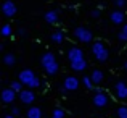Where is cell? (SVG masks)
I'll return each mask as SVG.
<instances>
[{"instance_id": "6da1fadb", "label": "cell", "mask_w": 127, "mask_h": 118, "mask_svg": "<svg viewBox=\"0 0 127 118\" xmlns=\"http://www.w3.org/2000/svg\"><path fill=\"white\" fill-rule=\"evenodd\" d=\"M40 66L48 76H55L60 71V63L53 52H45L40 57Z\"/></svg>"}, {"instance_id": "7a4b0ae2", "label": "cell", "mask_w": 127, "mask_h": 118, "mask_svg": "<svg viewBox=\"0 0 127 118\" xmlns=\"http://www.w3.org/2000/svg\"><path fill=\"white\" fill-rule=\"evenodd\" d=\"M92 55L95 57V60L98 63H105L109 58V49L106 47V44L103 40H95L92 44Z\"/></svg>"}, {"instance_id": "3957f363", "label": "cell", "mask_w": 127, "mask_h": 118, "mask_svg": "<svg viewBox=\"0 0 127 118\" xmlns=\"http://www.w3.org/2000/svg\"><path fill=\"white\" fill-rule=\"evenodd\" d=\"M72 34H74V37L82 44H90V42L93 44L95 42V40H93V32L90 31L89 28H85V26H77V28L72 31Z\"/></svg>"}, {"instance_id": "277c9868", "label": "cell", "mask_w": 127, "mask_h": 118, "mask_svg": "<svg viewBox=\"0 0 127 118\" xmlns=\"http://www.w3.org/2000/svg\"><path fill=\"white\" fill-rule=\"evenodd\" d=\"M37 78H39V76L35 75L32 70H29V68H28V70H23V71L18 75V81H19V83H21L24 87H28V89L31 87V84L34 83Z\"/></svg>"}, {"instance_id": "5b68a950", "label": "cell", "mask_w": 127, "mask_h": 118, "mask_svg": "<svg viewBox=\"0 0 127 118\" xmlns=\"http://www.w3.org/2000/svg\"><path fill=\"white\" fill-rule=\"evenodd\" d=\"M0 10H2V15L5 18H13L18 13V6H16V3L13 0H5L2 3V6H0Z\"/></svg>"}, {"instance_id": "8992f818", "label": "cell", "mask_w": 127, "mask_h": 118, "mask_svg": "<svg viewBox=\"0 0 127 118\" xmlns=\"http://www.w3.org/2000/svg\"><path fill=\"white\" fill-rule=\"evenodd\" d=\"M109 21L116 26H124L126 24V13L122 11V10H118V8L111 10V13H109Z\"/></svg>"}, {"instance_id": "52a82bcc", "label": "cell", "mask_w": 127, "mask_h": 118, "mask_svg": "<svg viewBox=\"0 0 127 118\" xmlns=\"http://www.w3.org/2000/svg\"><path fill=\"white\" fill-rule=\"evenodd\" d=\"M92 104L96 107V109H105L109 104V96L106 92H100V94H93L92 97Z\"/></svg>"}, {"instance_id": "ba28073f", "label": "cell", "mask_w": 127, "mask_h": 118, "mask_svg": "<svg viewBox=\"0 0 127 118\" xmlns=\"http://www.w3.org/2000/svg\"><path fill=\"white\" fill-rule=\"evenodd\" d=\"M66 55H68L69 63H74V62H79V60H84V50L79 49V47H76V45H72L71 49L68 50Z\"/></svg>"}, {"instance_id": "9c48e42d", "label": "cell", "mask_w": 127, "mask_h": 118, "mask_svg": "<svg viewBox=\"0 0 127 118\" xmlns=\"http://www.w3.org/2000/svg\"><path fill=\"white\" fill-rule=\"evenodd\" d=\"M18 97L24 105H29V107H32V104H34V100H35V94H34L32 89H24L23 92L18 94Z\"/></svg>"}, {"instance_id": "30bf717a", "label": "cell", "mask_w": 127, "mask_h": 118, "mask_svg": "<svg viewBox=\"0 0 127 118\" xmlns=\"http://www.w3.org/2000/svg\"><path fill=\"white\" fill-rule=\"evenodd\" d=\"M114 96L118 97L119 100H126L127 99V83L126 81H118L114 84Z\"/></svg>"}, {"instance_id": "8fae6325", "label": "cell", "mask_w": 127, "mask_h": 118, "mask_svg": "<svg viewBox=\"0 0 127 118\" xmlns=\"http://www.w3.org/2000/svg\"><path fill=\"white\" fill-rule=\"evenodd\" d=\"M16 96H18V94H16L15 91L11 89V87H5V89L2 91V94H0V97H2V102L6 104V105H13V102L16 100Z\"/></svg>"}, {"instance_id": "7c38bea8", "label": "cell", "mask_w": 127, "mask_h": 118, "mask_svg": "<svg viewBox=\"0 0 127 118\" xmlns=\"http://www.w3.org/2000/svg\"><path fill=\"white\" fill-rule=\"evenodd\" d=\"M79 84H81V81H79V78L74 76V75H68L64 78V81H63V86H64L68 91H77Z\"/></svg>"}, {"instance_id": "4fadbf2b", "label": "cell", "mask_w": 127, "mask_h": 118, "mask_svg": "<svg viewBox=\"0 0 127 118\" xmlns=\"http://www.w3.org/2000/svg\"><path fill=\"white\" fill-rule=\"evenodd\" d=\"M43 19H45V23H48V24H56V23L60 21V11L58 10H47L45 13H43Z\"/></svg>"}, {"instance_id": "5bb4252c", "label": "cell", "mask_w": 127, "mask_h": 118, "mask_svg": "<svg viewBox=\"0 0 127 118\" xmlns=\"http://www.w3.org/2000/svg\"><path fill=\"white\" fill-rule=\"evenodd\" d=\"M90 79L93 81V84H95V86H100V84L103 83V79H105V75H103L101 70L95 68V70H92V73H90Z\"/></svg>"}, {"instance_id": "9a60e30c", "label": "cell", "mask_w": 127, "mask_h": 118, "mask_svg": "<svg viewBox=\"0 0 127 118\" xmlns=\"http://www.w3.org/2000/svg\"><path fill=\"white\" fill-rule=\"evenodd\" d=\"M26 118H43L42 115V109L37 105H32L26 110Z\"/></svg>"}, {"instance_id": "2e32d148", "label": "cell", "mask_w": 127, "mask_h": 118, "mask_svg": "<svg viewBox=\"0 0 127 118\" xmlns=\"http://www.w3.org/2000/svg\"><path fill=\"white\" fill-rule=\"evenodd\" d=\"M71 65V70L76 73H82L87 70V66H89V63H87V60H79V62H74V63H69Z\"/></svg>"}, {"instance_id": "e0dca14e", "label": "cell", "mask_w": 127, "mask_h": 118, "mask_svg": "<svg viewBox=\"0 0 127 118\" xmlns=\"http://www.w3.org/2000/svg\"><path fill=\"white\" fill-rule=\"evenodd\" d=\"M64 39H66V36H64V31H53L52 34H50V40H52L53 44H63L64 42Z\"/></svg>"}, {"instance_id": "ac0fdd59", "label": "cell", "mask_w": 127, "mask_h": 118, "mask_svg": "<svg viewBox=\"0 0 127 118\" xmlns=\"http://www.w3.org/2000/svg\"><path fill=\"white\" fill-rule=\"evenodd\" d=\"M0 36L2 37H10V36H13V28L10 23H5V24L0 28Z\"/></svg>"}, {"instance_id": "d6986e66", "label": "cell", "mask_w": 127, "mask_h": 118, "mask_svg": "<svg viewBox=\"0 0 127 118\" xmlns=\"http://www.w3.org/2000/svg\"><path fill=\"white\" fill-rule=\"evenodd\" d=\"M3 63H5L6 66H15L16 65L15 53H5V55H3Z\"/></svg>"}, {"instance_id": "ffe728a7", "label": "cell", "mask_w": 127, "mask_h": 118, "mask_svg": "<svg viewBox=\"0 0 127 118\" xmlns=\"http://www.w3.org/2000/svg\"><path fill=\"white\" fill-rule=\"evenodd\" d=\"M82 84H84V87L89 89V91L95 89V84H93V81L90 79V76H84V78H82Z\"/></svg>"}, {"instance_id": "44dd1931", "label": "cell", "mask_w": 127, "mask_h": 118, "mask_svg": "<svg viewBox=\"0 0 127 118\" xmlns=\"http://www.w3.org/2000/svg\"><path fill=\"white\" fill-rule=\"evenodd\" d=\"M10 87H11V89L15 91L16 94H19V92H23V91H24V86H23L19 81H13V83L10 84Z\"/></svg>"}, {"instance_id": "7402d4cb", "label": "cell", "mask_w": 127, "mask_h": 118, "mask_svg": "<svg viewBox=\"0 0 127 118\" xmlns=\"http://www.w3.org/2000/svg\"><path fill=\"white\" fill-rule=\"evenodd\" d=\"M64 115H66V112H64V109H61V107H56V109L52 112V118H64Z\"/></svg>"}, {"instance_id": "603a6c76", "label": "cell", "mask_w": 127, "mask_h": 118, "mask_svg": "<svg viewBox=\"0 0 127 118\" xmlns=\"http://www.w3.org/2000/svg\"><path fill=\"white\" fill-rule=\"evenodd\" d=\"M116 115H118V118H127V107H126V105L118 107V110H116Z\"/></svg>"}, {"instance_id": "cb8c5ba5", "label": "cell", "mask_w": 127, "mask_h": 118, "mask_svg": "<svg viewBox=\"0 0 127 118\" xmlns=\"http://www.w3.org/2000/svg\"><path fill=\"white\" fill-rule=\"evenodd\" d=\"M114 6L118 10H122V8L127 6V2H126V0H114Z\"/></svg>"}, {"instance_id": "d4e9b609", "label": "cell", "mask_w": 127, "mask_h": 118, "mask_svg": "<svg viewBox=\"0 0 127 118\" xmlns=\"http://www.w3.org/2000/svg\"><path fill=\"white\" fill-rule=\"evenodd\" d=\"M90 16H92V18H100V16H101V10L100 8H93L92 11H90Z\"/></svg>"}, {"instance_id": "484cf974", "label": "cell", "mask_w": 127, "mask_h": 118, "mask_svg": "<svg viewBox=\"0 0 127 118\" xmlns=\"http://www.w3.org/2000/svg\"><path fill=\"white\" fill-rule=\"evenodd\" d=\"M10 113H11L13 117H19L21 115V110L18 109V107H15V105H11V110H10Z\"/></svg>"}, {"instance_id": "4316f807", "label": "cell", "mask_w": 127, "mask_h": 118, "mask_svg": "<svg viewBox=\"0 0 127 118\" xmlns=\"http://www.w3.org/2000/svg\"><path fill=\"white\" fill-rule=\"evenodd\" d=\"M118 39H119V42H127V36L124 32H121V31L118 32Z\"/></svg>"}, {"instance_id": "83f0119b", "label": "cell", "mask_w": 127, "mask_h": 118, "mask_svg": "<svg viewBox=\"0 0 127 118\" xmlns=\"http://www.w3.org/2000/svg\"><path fill=\"white\" fill-rule=\"evenodd\" d=\"M16 32H18V36H19V37H26V36H28V31H26L24 28H19Z\"/></svg>"}, {"instance_id": "f1b7e54d", "label": "cell", "mask_w": 127, "mask_h": 118, "mask_svg": "<svg viewBox=\"0 0 127 118\" xmlns=\"http://www.w3.org/2000/svg\"><path fill=\"white\" fill-rule=\"evenodd\" d=\"M60 92H61V94H63V96H66V94H68V92H69V91H68V89H66V87H64V86H61V87H60Z\"/></svg>"}, {"instance_id": "f546056e", "label": "cell", "mask_w": 127, "mask_h": 118, "mask_svg": "<svg viewBox=\"0 0 127 118\" xmlns=\"http://www.w3.org/2000/svg\"><path fill=\"white\" fill-rule=\"evenodd\" d=\"M121 32H124V34L127 36V23H126V24H124V26L121 28Z\"/></svg>"}, {"instance_id": "4dcf8cb0", "label": "cell", "mask_w": 127, "mask_h": 118, "mask_svg": "<svg viewBox=\"0 0 127 118\" xmlns=\"http://www.w3.org/2000/svg\"><path fill=\"white\" fill-rule=\"evenodd\" d=\"M93 91H95V94H100V92H105V91H103L101 87H95V89H93Z\"/></svg>"}, {"instance_id": "1f68e13d", "label": "cell", "mask_w": 127, "mask_h": 118, "mask_svg": "<svg viewBox=\"0 0 127 118\" xmlns=\"http://www.w3.org/2000/svg\"><path fill=\"white\" fill-rule=\"evenodd\" d=\"M3 118H16V117H13V115H11V113H6V115H5V117H3Z\"/></svg>"}, {"instance_id": "d6a6232c", "label": "cell", "mask_w": 127, "mask_h": 118, "mask_svg": "<svg viewBox=\"0 0 127 118\" xmlns=\"http://www.w3.org/2000/svg\"><path fill=\"white\" fill-rule=\"evenodd\" d=\"M0 50H5V42H0Z\"/></svg>"}, {"instance_id": "836d02e7", "label": "cell", "mask_w": 127, "mask_h": 118, "mask_svg": "<svg viewBox=\"0 0 127 118\" xmlns=\"http://www.w3.org/2000/svg\"><path fill=\"white\" fill-rule=\"evenodd\" d=\"M124 70H126V71H127V60H126V62H124Z\"/></svg>"}]
</instances>
